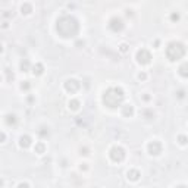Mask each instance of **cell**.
<instances>
[{"label":"cell","mask_w":188,"mask_h":188,"mask_svg":"<svg viewBox=\"0 0 188 188\" xmlns=\"http://www.w3.org/2000/svg\"><path fill=\"white\" fill-rule=\"evenodd\" d=\"M63 87H65V91H68L69 94H75L81 88V82L78 79H75V78H69V79H66Z\"/></svg>","instance_id":"5b68a950"},{"label":"cell","mask_w":188,"mask_h":188,"mask_svg":"<svg viewBox=\"0 0 188 188\" xmlns=\"http://www.w3.org/2000/svg\"><path fill=\"white\" fill-rule=\"evenodd\" d=\"M18 188H30V185H28V182H21Z\"/></svg>","instance_id":"484cf974"},{"label":"cell","mask_w":188,"mask_h":188,"mask_svg":"<svg viewBox=\"0 0 188 188\" xmlns=\"http://www.w3.org/2000/svg\"><path fill=\"white\" fill-rule=\"evenodd\" d=\"M123 97H125V93H123V90L120 87H110L103 94V103L107 107L115 109V107H118V106L122 105Z\"/></svg>","instance_id":"7a4b0ae2"},{"label":"cell","mask_w":188,"mask_h":188,"mask_svg":"<svg viewBox=\"0 0 188 188\" xmlns=\"http://www.w3.org/2000/svg\"><path fill=\"white\" fill-rule=\"evenodd\" d=\"M109 28L112 30L113 33H120L123 30V21L120 18L115 16V18L110 19V22H109Z\"/></svg>","instance_id":"ba28073f"},{"label":"cell","mask_w":188,"mask_h":188,"mask_svg":"<svg viewBox=\"0 0 188 188\" xmlns=\"http://www.w3.org/2000/svg\"><path fill=\"white\" fill-rule=\"evenodd\" d=\"M31 137L30 135H21L19 137V147L21 149H28L31 146Z\"/></svg>","instance_id":"30bf717a"},{"label":"cell","mask_w":188,"mask_h":188,"mask_svg":"<svg viewBox=\"0 0 188 188\" xmlns=\"http://www.w3.org/2000/svg\"><path fill=\"white\" fill-rule=\"evenodd\" d=\"M143 100H144V102H149V100H150V96H143Z\"/></svg>","instance_id":"83f0119b"},{"label":"cell","mask_w":188,"mask_h":188,"mask_svg":"<svg viewBox=\"0 0 188 188\" xmlns=\"http://www.w3.org/2000/svg\"><path fill=\"white\" fill-rule=\"evenodd\" d=\"M3 52V44H0V53Z\"/></svg>","instance_id":"f546056e"},{"label":"cell","mask_w":188,"mask_h":188,"mask_svg":"<svg viewBox=\"0 0 188 188\" xmlns=\"http://www.w3.org/2000/svg\"><path fill=\"white\" fill-rule=\"evenodd\" d=\"M140 176H141V173H140V171L138 169H129L128 172H126V178H128V181H131V182H137L138 179H140Z\"/></svg>","instance_id":"9c48e42d"},{"label":"cell","mask_w":188,"mask_h":188,"mask_svg":"<svg viewBox=\"0 0 188 188\" xmlns=\"http://www.w3.org/2000/svg\"><path fill=\"white\" fill-rule=\"evenodd\" d=\"M143 116H144L146 119L151 120V119H154V112H153L151 109H146V110H143Z\"/></svg>","instance_id":"ac0fdd59"},{"label":"cell","mask_w":188,"mask_h":188,"mask_svg":"<svg viewBox=\"0 0 188 188\" xmlns=\"http://www.w3.org/2000/svg\"><path fill=\"white\" fill-rule=\"evenodd\" d=\"M178 140H179V144H181V146H185V144H187V137H185V135H179Z\"/></svg>","instance_id":"44dd1931"},{"label":"cell","mask_w":188,"mask_h":188,"mask_svg":"<svg viewBox=\"0 0 188 188\" xmlns=\"http://www.w3.org/2000/svg\"><path fill=\"white\" fill-rule=\"evenodd\" d=\"M19 69L22 71V72H28L30 71V62L25 59V60H22L21 62V65H19Z\"/></svg>","instance_id":"e0dca14e"},{"label":"cell","mask_w":188,"mask_h":188,"mask_svg":"<svg viewBox=\"0 0 188 188\" xmlns=\"http://www.w3.org/2000/svg\"><path fill=\"white\" fill-rule=\"evenodd\" d=\"M34 150H36V153H37V154H43V153L46 151V144H44L43 141H40V143H37V144H36Z\"/></svg>","instance_id":"5bb4252c"},{"label":"cell","mask_w":188,"mask_h":188,"mask_svg":"<svg viewBox=\"0 0 188 188\" xmlns=\"http://www.w3.org/2000/svg\"><path fill=\"white\" fill-rule=\"evenodd\" d=\"M6 123L10 126V125H16V115H12V113H9V115H6Z\"/></svg>","instance_id":"2e32d148"},{"label":"cell","mask_w":188,"mask_h":188,"mask_svg":"<svg viewBox=\"0 0 188 188\" xmlns=\"http://www.w3.org/2000/svg\"><path fill=\"white\" fill-rule=\"evenodd\" d=\"M4 141H6V134H4L3 131H0V144L4 143Z\"/></svg>","instance_id":"d4e9b609"},{"label":"cell","mask_w":188,"mask_h":188,"mask_svg":"<svg viewBox=\"0 0 188 188\" xmlns=\"http://www.w3.org/2000/svg\"><path fill=\"white\" fill-rule=\"evenodd\" d=\"M3 184H4V182H3V179H1V178H0V188L3 187Z\"/></svg>","instance_id":"f1b7e54d"},{"label":"cell","mask_w":188,"mask_h":188,"mask_svg":"<svg viewBox=\"0 0 188 188\" xmlns=\"http://www.w3.org/2000/svg\"><path fill=\"white\" fill-rule=\"evenodd\" d=\"M137 62L140 65H149L151 62V53L147 49H140L137 52Z\"/></svg>","instance_id":"8992f818"},{"label":"cell","mask_w":188,"mask_h":188,"mask_svg":"<svg viewBox=\"0 0 188 188\" xmlns=\"http://www.w3.org/2000/svg\"><path fill=\"white\" fill-rule=\"evenodd\" d=\"M162 150H163V146H162V143L159 140H153V141H150L147 144V151L151 156H159L162 153Z\"/></svg>","instance_id":"52a82bcc"},{"label":"cell","mask_w":188,"mask_h":188,"mask_svg":"<svg viewBox=\"0 0 188 188\" xmlns=\"http://www.w3.org/2000/svg\"><path fill=\"white\" fill-rule=\"evenodd\" d=\"M185 54V46L179 41H172L168 47H166V56L169 60L175 62V60H179L182 59Z\"/></svg>","instance_id":"3957f363"},{"label":"cell","mask_w":188,"mask_h":188,"mask_svg":"<svg viewBox=\"0 0 188 188\" xmlns=\"http://www.w3.org/2000/svg\"><path fill=\"white\" fill-rule=\"evenodd\" d=\"M137 78H138V81H146V79H147V74H146V72H138V74H137Z\"/></svg>","instance_id":"d6986e66"},{"label":"cell","mask_w":188,"mask_h":188,"mask_svg":"<svg viewBox=\"0 0 188 188\" xmlns=\"http://www.w3.org/2000/svg\"><path fill=\"white\" fill-rule=\"evenodd\" d=\"M122 115L126 118H131L134 115V106L132 105H123L122 106Z\"/></svg>","instance_id":"8fae6325"},{"label":"cell","mask_w":188,"mask_h":188,"mask_svg":"<svg viewBox=\"0 0 188 188\" xmlns=\"http://www.w3.org/2000/svg\"><path fill=\"white\" fill-rule=\"evenodd\" d=\"M176 188H187L185 185H179V187H176Z\"/></svg>","instance_id":"4dcf8cb0"},{"label":"cell","mask_w":188,"mask_h":188,"mask_svg":"<svg viewBox=\"0 0 188 188\" xmlns=\"http://www.w3.org/2000/svg\"><path fill=\"white\" fill-rule=\"evenodd\" d=\"M0 81H1V76H0Z\"/></svg>","instance_id":"1f68e13d"},{"label":"cell","mask_w":188,"mask_h":188,"mask_svg":"<svg viewBox=\"0 0 188 188\" xmlns=\"http://www.w3.org/2000/svg\"><path fill=\"white\" fill-rule=\"evenodd\" d=\"M30 87H31L30 81H22V84H21V88L22 90H30Z\"/></svg>","instance_id":"ffe728a7"},{"label":"cell","mask_w":188,"mask_h":188,"mask_svg":"<svg viewBox=\"0 0 188 188\" xmlns=\"http://www.w3.org/2000/svg\"><path fill=\"white\" fill-rule=\"evenodd\" d=\"M185 69H187V63H184V65L181 66V69H179V72H181V75L184 76V78L187 76V71H185Z\"/></svg>","instance_id":"7402d4cb"},{"label":"cell","mask_w":188,"mask_h":188,"mask_svg":"<svg viewBox=\"0 0 188 188\" xmlns=\"http://www.w3.org/2000/svg\"><path fill=\"white\" fill-rule=\"evenodd\" d=\"M171 19H172V21H179V13H178V12H176V13L173 12V13L171 15Z\"/></svg>","instance_id":"cb8c5ba5"},{"label":"cell","mask_w":188,"mask_h":188,"mask_svg":"<svg viewBox=\"0 0 188 188\" xmlns=\"http://www.w3.org/2000/svg\"><path fill=\"white\" fill-rule=\"evenodd\" d=\"M79 169H81V171H87V169H88V166H87V163H81V166H79Z\"/></svg>","instance_id":"4316f807"},{"label":"cell","mask_w":188,"mask_h":188,"mask_svg":"<svg viewBox=\"0 0 188 188\" xmlns=\"http://www.w3.org/2000/svg\"><path fill=\"white\" fill-rule=\"evenodd\" d=\"M44 72V66H43V63H36L34 66H33V74L36 76L38 75H41Z\"/></svg>","instance_id":"7c38bea8"},{"label":"cell","mask_w":188,"mask_h":188,"mask_svg":"<svg viewBox=\"0 0 188 188\" xmlns=\"http://www.w3.org/2000/svg\"><path fill=\"white\" fill-rule=\"evenodd\" d=\"M21 10H22V13L28 15V13L33 12V4H31V3H24V4L21 6Z\"/></svg>","instance_id":"9a60e30c"},{"label":"cell","mask_w":188,"mask_h":188,"mask_svg":"<svg viewBox=\"0 0 188 188\" xmlns=\"http://www.w3.org/2000/svg\"><path fill=\"white\" fill-rule=\"evenodd\" d=\"M68 106H69V109L71 110H78L79 109V106H81V103H79V100H69L68 102Z\"/></svg>","instance_id":"4fadbf2b"},{"label":"cell","mask_w":188,"mask_h":188,"mask_svg":"<svg viewBox=\"0 0 188 188\" xmlns=\"http://www.w3.org/2000/svg\"><path fill=\"white\" fill-rule=\"evenodd\" d=\"M109 156H110V159L113 162L119 163V162H122L125 159V150L120 146H113L110 149V151H109Z\"/></svg>","instance_id":"277c9868"},{"label":"cell","mask_w":188,"mask_h":188,"mask_svg":"<svg viewBox=\"0 0 188 188\" xmlns=\"http://www.w3.org/2000/svg\"><path fill=\"white\" fill-rule=\"evenodd\" d=\"M119 50H120L122 53H126V52H128V44H125V43H122V44L119 46Z\"/></svg>","instance_id":"603a6c76"},{"label":"cell","mask_w":188,"mask_h":188,"mask_svg":"<svg viewBox=\"0 0 188 188\" xmlns=\"http://www.w3.org/2000/svg\"><path fill=\"white\" fill-rule=\"evenodd\" d=\"M78 22L75 18L69 16V15H63L60 19H57V33L63 38L75 37L78 34Z\"/></svg>","instance_id":"6da1fadb"}]
</instances>
